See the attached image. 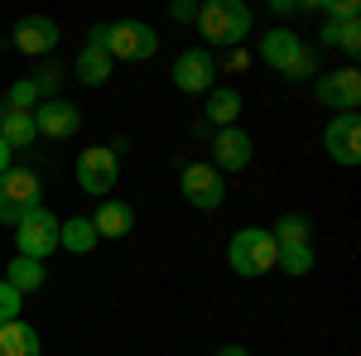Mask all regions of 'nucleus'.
Masks as SVG:
<instances>
[{"label": "nucleus", "mask_w": 361, "mask_h": 356, "mask_svg": "<svg viewBox=\"0 0 361 356\" xmlns=\"http://www.w3.org/2000/svg\"><path fill=\"white\" fill-rule=\"evenodd\" d=\"M250 25H255V15H250V5H241V0H207V5L197 10L202 39L217 44V49H236L250 34Z\"/></svg>", "instance_id": "obj_1"}, {"label": "nucleus", "mask_w": 361, "mask_h": 356, "mask_svg": "<svg viewBox=\"0 0 361 356\" xmlns=\"http://www.w3.org/2000/svg\"><path fill=\"white\" fill-rule=\"evenodd\" d=\"M260 63H265V68H275L279 78H289V82L313 78V68H318L313 49H308L294 29H270V34L260 39Z\"/></svg>", "instance_id": "obj_2"}, {"label": "nucleus", "mask_w": 361, "mask_h": 356, "mask_svg": "<svg viewBox=\"0 0 361 356\" xmlns=\"http://www.w3.org/2000/svg\"><path fill=\"white\" fill-rule=\"evenodd\" d=\"M275 260H279V246L265 226H241L226 246V265L241 279H260L265 270H275Z\"/></svg>", "instance_id": "obj_3"}, {"label": "nucleus", "mask_w": 361, "mask_h": 356, "mask_svg": "<svg viewBox=\"0 0 361 356\" xmlns=\"http://www.w3.org/2000/svg\"><path fill=\"white\" fill-rule=\"evenodd\" d=\"M102 49L116 58H126V63H140V58H154V49H159V34L149 25H140V20H116V25H106V34H102Z\"/></svg>", "instance_id": "obj_4"}, {"label": "nucleus", "mask_w": 361, "mask_h": 356, "mask_svg": "<svg viewBox=\"0 0 361 356\" xmlns=\"http://www.w3.org/2000/svg\"><path fill=\"white\" fill-rule=\"evenodd\" d=\"M29 207H39V173L34 168H5L0 173V221L5 226H20Z\"/></svg>", "instance_id": "obj_5"}, {"label": "nucleus", "mask_w": 361, "mask_h": 356, "mask_svg": "<svg viewBox=\"0 0 361 356\" xmlns=\"http://www.w3.org/2000/svg\"><path fill=\"white\" fill-rule=\"evenodd\" d=\"M58 226L63 221L49 212V207H29L25 217H20V226H15V246H20V255H29V260H49L58 250Z\"/></svg>", "instance_id": "obj_6"}, {"label": "nucleus", "mask_w": 361, "mask_h": 356, "mask_svg": "<svg viewBox=\"0 0 361 356\" xmlns=\"http://www.w3.org/2000/svg\"><path fill=\"white\" fill-rule=\"evenodd\" d=\"M116 178H121V164H116V149L106 145H92L78 154V188L92 192V197H102V192L116 188Z\"/></svg>", "instance_id": "obj_7"}, {"label": "nucleus", "mask_w": 361, "mask_h": 356, "mask_svg": "<svg viewBox=\"0 0 361 356\" xmlns=\"http://www.w3.org/2000/svg\"><path fill=\"white\" fill-rule=\"evenodd\" d=\"M313 92H318V102H323V106H333L337 116H357V106H361V73H357V68L323 73Z\"/></svg>", "instance_id": "obj_8"}, {"label": "nucleus", "mask_w": 361, "mask_h": 356, "mask_svg": "<svg viewBox=\"0 0 361 356\" xmlns=\"http://www.w3.org/2000/svg\"><path fill=\"white\" fill-rule=\"evenodd\" d=\"M250 154H255L250 130H241V125L217 130V140H212V168H217V173H241V168L250 164Z\"/></svg>", "instance_id": "obj_9"}, {"label": "nucleus", "mask_w": 361, "mask_h": 356, "mask_svg": "<svg viewBox=\"0 0 361 356\" xmlns=\"http://www.w3.org/2000/svg\"><path fill=\"white\" fill-rule=\"evenodd\" d=\"M34 130H39V135H54V140H68V135L82 130V111L73 106V102L44 97V102L34 106Z\"/></svg>", "instance_id": "obj_10"}, {"label": "nucleus", "mask_w": 361, "mask_h": 356, "mask_svg": "<svg viewBox=\"0 0 361 356\" xmlns=\"http://www.w3.org/2000/svg\"><path fill=\"white\" fill-rule=\"evenodd\" d=\"M323 145L342 168H357L361 164V121L357 116H333L328 130H323Z\"/></svg>", "instance_id": "obj_11"}, {"label": "nucleus", "mask_w": 361, "mask_h": 356, "mask_svg": "<svg viewBox=\"0 0 361 356\" xmlns=\"http://www.w3.org/2000/svg\"><path fill=\"white\" fill-rule=\"evenodd\" d=\"M183 197H188L193 207H202V212L222 207V197H226L222 173H217L212 164H188L183 168Z\"/></svg>", "instance_id": "obj_12"}, {"label": "nucleus", "mask_w": 361, "mask_h": 356, "mask_svg": "<svg viewBox=\"0 0 361 356\" xmlns=\"http://www.w3.org/2000/svg\"><path fill=\"white\" fill-rule=\"evenodd\" d=\"M212 78H217V63H212L207 49H188L173 63V87L178 92H212Z\"/></svg>", "instance_id": "obj_13"}, {"label": "nucleus", "mask_w": 361, "mask_h": 356, "mask_svg": "<svg viewBox=\"0 0 361 356\" xmlns=\"http://www.w3.org/2000/svg\"><path fill=\"white\" fill-rule=\"evenodd\" d=\"M58 39H63V29L49 20V15H25L20 25H15V49L20 54H54L58 49Z\"/></svg>", "instance_id": "obj_14"}, {"label": "nucleus", "mask_w": 361, "mask_h": 356, "mask_svg": "<svg viewBox=\"0 0 361 356\" xmlns=\"http://www.w3.org/2000/svg\"><path fill=\"white\" fill-rule=\"evenodd\" d=\"M92 231H97V236H106V241L130 236V231H135V207H130V202H121V197H102V207L92 212Z\"/></svg>", "instance_id": "obj_15"}, {"label": "nucleus", "mask_w": 361, "mask_h": 356, "mask_svg": "<svg viewBox=\"0 0 361 356\" xmlns=\"http://www.w3.org/2000/svg\"><path fill=\"white\" fill-rule=\"evenodd\" d=\"M44 279H49V270H44V260H29V255H15V260L5 265V284H10L15 294H34V289H44Z\"/></svg>", "instance_id": "obj_16"}, {"label": "nucleus", "mask_w": 361, "mask_h": 356, "mask_svg": "<svg viewBox=\"0 0 361 356\" xmlns=\"http://www.w3.org/2000/svg\"><path fill=\"white\" fill-rule=\"evenodd\" d=\"M73 73H78L82 87H102L106 78H111V54L97 49V44H87L82 54H78V63H73Z\"/></svg>", "instance_id": "obj_17"}, {"label": "nucleus", "mask_w": 361, "mask_h": 356, "mask_svg": "<svg viewBox=\"0 0 361 356\" xmlns=\"http://www.w3.org/2000/svg\"><path fill=\"white\" fill-rule=\"evenodd\" d=\"M44 347H39V332L29 328V323H5L0 328V356H39Z\"/></svg>", "instance_id": "obj_18"}, {"label": "nucleus", "mask_w": 361, "mask_h": 356, "mask_svg": "<svg viewBox=\"0 0 361 356\" xmlns=\"http://www.w3.org/2000/svg\"><path fill=\"white\" fill-rule=\"evenodd\" d=\"M34 135H39V130H34V111H10V106H0V140H5L10 149H25Z\"/></svg>", "instance_id": "obj_19"}, {"label": "nucleus", "mask_w": 361, "mask_h": 356, "mask_svg": "<svg viewBox=\"0 0 361 356\" xmlns=\"http://www.w3.org/2000/svg\"><path fill=\"white\" fill-rule=\"evenodd\" d=\"M102 236L92 231V217H68L58 226V250H73V255H87Z\"/></svg>", "instance_id": "obj_20"}, {"label": "nucleus", "mask_w": 361, "mask_h": 356, "mask_svg": "<svg viewBox=\"0 0 361 356\" xmlns=\"http://www.w3.org/2000/svg\"><path fill=\"white\" fill-rule=\"evenodd\" d=\"M236 116H241V92H231V87H212L207 92V121L226 130V125H236Z\"/></svg>", "instance_id": "obj_21"}, {"label": "nucleus", "mask_w": 361, "mask_h": 356, "mask_svg": "<svg viewBox=\"0 0 361 356\" xmlns=\"http://www.w3.org/2000/svg\"><path fill=\"white\" fill-rule=\"evenodd\" d=\"M323 44L328 49H342V54H361V25L357 20H342V25H323Z\"/></svg>", "instance_id": "obj_22"}, {"label": "nucleus", "mask_w": 361, "mask_h": 356, "mask_svg": "<svg viewBox=\"0 0 361 356\" xmlns=\"http://www.w3.org/2000/svg\"><path fill=\"white\" fill-rule=\"evenodd\" d=\"M270 236H275V246H308V217L304 212H289V217H279V226Z\"/></svg>", "instance_id": "obj_23"}, {"label": "nucleus", "mask_w": 361, "mask_h": 356, "mask_svg": "<svg viewBox=\"0 0 361 356\" xmlns=\"http://www.w3.org/2000/svg\"><path fill=\"white\" fill-rule=\"evenodd\" d=\"M275 270H284V274H308V270H313V246H279Z\"/></svg>", "instance_id": "obj_24"}, {"label": "nucleus", "mask_w": 361, "mask_h": 356, "mask_svg": "<svg viewBox=\"0 0 361 356\" xmlns=\"http://www.w3.org/2000/svg\"><path fill=\"white\" fill-rule=\"evenodd\" d=\"M39 102H44V97H39V87L29 82V78H25V82H15L5 97H0V106H10V111H34Z\"/></svg>", "instance_id": "obj_25"}, {"label": "nucleus", "mask_w": 361, "mask_h": 356, "mask_svg": "<svg viewBox=\"0 0 361 356\" xmlns=\"http://www.w3.org/2000/svg\"><path fill=\"white\" fill-rule=\"evenodd\" d=\"M20 303H25V294H15V289H10V284L0 279V328L20 318Z\"/></svg>", "instance_id": "obj_26"}, {"label": "nucleus", "mask_w": 361, "mask_h": 356, "mask_svg": "<svg viewBox=\"0 0 361 356\" xmlns=\"http://www.w3.org/2000/svg\"><path fill=\"white\" fill-rule=\"evenodd\" d=\"M323 15H328V25L357 20V0H328V5H323Z\"/></svg>", "instance_id": "obj_27"}, {"label": "nucleus", "mask_w": 361, "mask_h": 356, "mask_svg": "<svg viewBox=\"0 0 361 356\" xmlns=\"http://www.w3.org/2000/svg\"><path fill=\"white\" fill-rule=\"evenodd\" d=\"M197 10H202V5H193V0H173V5H169V20H173V25H188V20H193L197 25Z\"/></svg>", "instance_id": "obj_28"}, {"label": "nucleus", "mask_w": 361, "mask_h": 356, "mask_svg": "<svg viewBox=\"0 0 361 356\" xmlns=\"http://www.w3.org/2000/svg\"><path fill=\"white\" fill-rule=\"evenodd\" d=\"M58 78H63V73H58V68H39V73H34V78H29V82L39 87V97H49V92H54V87H58Z\"/></svg>", "instance_id": "obj_29"}, {"label": "nucleus", "mask_w": 361, "mask_h": 356, "mask_svg": "<svg viewBox=\"0 0 361 356\" xmlns=\"http://www.w3.org/2000/svg\"><path fill=\"white\" fill-rule=\"evenodd\" d=\"M10 154H15V149H10V145H5V140H0V173H5V168H10Z\"/></svg>", "instance_id": "obj_30"}, {"label": "nucleus", "mask_w": 361, "mask_h": 356, "mask_svg": "<svg viewBox=\"0 0 361 356\" xmlns=\"http://www.w3.org/2000/svg\"><path fill=\"white\" fill-rule=\"evenodd\" d=\"M217 356H250L246 347H236V342H231V347H217Z\"/></svg>", "instance_id": "obj_31"}]
</instances>
